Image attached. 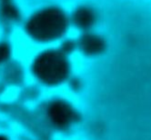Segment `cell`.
<instances>
[{
	"label": "cell",
	"mask_w": 151,
	"mask_h": 140,
	"mask_svg": "<svg viewBox=\"0 0 151 140\" xmlns=\"http://www.w3.org/2000/svg\"><path fill=\"white\" fill-rule=\"evenodd\" d=\"M37 76L47 84L60 83L68 74L67 62L61 55L56 53L46 54L41 57L35 66Z\"/></svg>",
	"instance_id": "cell-1"
},
{
	"label": "cell",
	"mask_w": 151,
	"mask_h": 140,
	"mask_svg": "<svg viewBox=\"0 0 151 140\" xmlns=\"http://www.w3.org/2000/svg\"><path fill=\"white\" fill-rule=\"evenodd\" d=\"M83 47L88 53H96L103 48L104 44L102 39L96 37H89L85 39Z\"/></svg>",
	"instance_id": "cell-4"
},
{
	"label": "cell",
	"mask_w": 151,
	"mask_h": 140,
	"mask_svg": "<svg viewBox=\"0 0 151 140\" xmlns=\"http://www.w3.org/2000/svg\"><path fill=\"white\" fill-rule=\"evenodd\" d=\"M80 19V23L82 26H88L93 21V15L88 11H82L81 16H78Z\"/></svg>",
	"instance_id": "cell-5"
},
{
	"label": "cell",
	"mask_w": 151,
	"mask_h": 140,
	"mask_svg": "<svg viewBox=\"0 0 151 140\" xmlns=\"http://www.w3.org/2000/svg\"><path fill=\"white\" fill-rule=\"evenodd\" d=\"M47 112L51 122L60 128L69 126L76 120V112L66 102L57 101L52 103Z\"/></svg>",
	"instance_id": "cell-3"
},
{
	"label": "cell",
	"mask_w": 151,
	"mask_h": 140,
	"mask_svg": "<svg viewBox=\"0 0 151 140\" xmlns=\"http://www.w3.org/2000/svg\"><path fill=\"white\" fill-rule=\"evenodd\" d=\"M0 140H6V139H5V138L2 137V136H0Z\"/></svg>",
	"instance_id": "cell-6"
},
{
	"label": "cell",
	"mask_w": 151,
	"mask_h": 140,
	"mask_svg": "<svg viewBox=\"0 0 151 140\" xmlns=\"http://www.w3.org/2000/svg\"><path fill=\"white\" fill-rule=\"evenodd\" d=\"M32 31L40 38L47 39L53 37L62 30L63 23L59 15L49 13L38 17L32 23Z\"/></svg>",
	"instance_id": "cell-2"
}]
</instances>
